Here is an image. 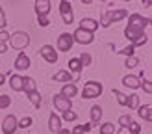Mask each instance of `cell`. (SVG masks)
<instances>
[{"label": "cell", "mask_w": 152, "mask_h": 134, "mask_svg": "<svg viewBox=\"0 0 152 134\" xmlns=\"http://www.w3.org/2000/svg\"><path fill=\"white\" fill-rule=\"evenodd\" d=\"M148 24H150V19L148 17H143V15H139V13H132L130 17H128V26L145 30Z\"/></svg>", "instance_id": "8992f818"}, {"label": "cell", "mask_w": 152, "mask_h": 134, "mask_svg": "<svg viewBox=\"0 0 152 134\" xmlns=\"http://www.w3.org/2000/svg\"><path fill=\"white\" fill-rule=\"evenodd\" d=\"M59 15H61L65 24H71V22L74 21V13H72L71 2H67V0H61V2H59Z\"/></svg>", "instance_id": "5b68a950"}, {"label": "cell", "mask_w": 152, "mask_h": 134, "mask_svg": "<svg viewBox=\"0 0 152 134\" xmlns=\"http://www.w3.org/2000/svg\"><path fill=\"white\" fill-rule=\"evenodd\" d=\"M4 52H7V45L6 43H0V54H4Z\"/></svg>", "instance_id": "60d3db41"}, {"label": "cell", "mask_w": 152, "mask_h": 134, "mask_svg": "<svg viewBox=\"0 0 152 134\" xmlns=\"http://www.w3.org/2000/svg\"><path fill=\"white\" fill-rule=\"evenodd\" d=\"M11 104V97H7V95H0V110L2 108H7Z\"/></svg>", "instance_id": "d6a6232c"}, {"label": "cell", "mask_w": 152, "mask_h": 134, "mask_svg": "<svg viewBox=\"0 0 152 134\" xmlns=\"http://www.w3.org/2000/svg\"><path fill=\"white\" fill-rule=\"evenodd\" d=\"M10 86L15 89V91H22V88H24V77L11 74V77H10Z\"/></svg>", "instance_id": "ffe728a7"}, {"label": "cell", "mask_w": 152, "mask_h": 134, "mask_svg": "<svg viewBox=\"0 0 152 134\" xmlns=\"http://www.w3.org/2000/svg\"><path fill=\"white\" fill-rule=\"evenodd\" d=\"M39 54L43 56V60H47L48 63H56L58 62V52H56V49L52 47V45H43Z\"/></svg>", "instance_id": "52a82bcc"}, {"label": "cell", "mask_w": 152, "mask_h": 134, "mask_svg": "<svg viewBox=\"0 0 152 134\" xmlns=\"http://www.w3.org/2000/svg\"><path fill=\"white\" fill-rule=\"evenodd\" d=\"M139 88H143L147 93H152V84H150V80H147V78H143V82H141Z\"/></svg>", "instance_id": "d590c367"}, {"label": "cell", "mask_w": 152, "mask_h": 134, "mask_svg": "<svg viewBox=\"0 0 152 134\" xmlns=\"http://www.w3.org/2000/svg\"><path fill=\"white\" fill-rule=\"evenodd\" d=\"M52 80H54V82H65V84H71V82H74L72 74H71L69 71H65V69L58 71V73L54 74V77H52Z\"/></svg>", "instance_id": "9a60e30c"}, {"label": "cell", "mask_w": 152, "mask_h": 134, "mask_svg": "<svg viewBox=\"0 0 152 134\" xmlns=\"http://www.w3.org/2000/svg\"><path fill=\"white\" fill-rule=\"evenodd\" d=\"M137 65H139V60L135 58V56L126 58V62H124V67H128V69H132V67H137Z\"/></svg>", "instance_id": "f546056e"}, {"label": "cell", "mask_w": 152, "mask_h": 134, "mask_svg": "<svg viewBox=\"0 0 152 134\" xmlns=\"http://www.w3.org/2000/svg\"><path fill=\"white\" fill-rule=\"evenodd\" d=\"M93 34H89V32H86V30H76V32L72 34V39H74V43H80V45H89V43H93Z\"/></svg>", "instance_id": "9c48e42d"}, {"label": "cell", "mask_w": 152, "mask_h": 134, "mask_svg": "<svg viewBox=\"0 0 152 134\" xmlns=\"http://www.w3.org/2000/svg\"><path fill=\"white\" fill-rule=\"evenodd\" d=\"M52 101H54V106L58 108V112H69L71 106H72V102L69 99H65V97H61L59 93L52 97Z\"/></svg>", "instance_id": "30bf717a"}, {"label": "cell", "mask_w": 152, "mask_h": 134, "mask_svg": "<svg viewBox=\"0 0 152 134\" xmlns=\"http://www.w3.org/2000/svg\"><path fill=\"white\" fill-rule=\"evenodd\" d=\"M139 106V97L132 93V95H128V108H137Z\"/></svg>", "instance_id": "83f0119b"}, {"label": "cell", "mask_w": 152, "mask_h": 134, "mask_svg": "<svg viewBox=\"0 0 152 134\" xmlns=\"http://www.w3.org/2000/svg\"><path fill=\"white\" fill-rule=\"evenodd\" d=\"M7 39H10V32H6V30H2V32H0V43H6Z\"/></svg>", "instance_id": "f35d334b"}, {"label": "cell", "mask_w": 152, "mask_h": 134, "mask_svg": "<svg viewBox=\"0 0 152 134\" xmlns=\"http://www.w3.org/2000/svg\"><path fill=\"white\" fill-rule=\"evenodd\" d=\"M128 130H130V134H139L141 132V127H139V123L132 121L130 125H128Z\"/></svg>", "instance_id": "836d02e7"}, {"label": "cell", "mask_w": 152, "mask_h": 134, "mask_svg": "<svg viewBox=\"0 0 152 134\" xmlns=\"http://www.w3.org/2000/svg\"><path fill=\"white\" fill-rule=\"evenodd\" d=\"M15 130H17V117L7 116L2 121V132L4 134H15Z\"/></svg>", "instance_id": "8fae6325"}, {"label": "cell", "mask_w": 152, "mask_h": 134, "mask_svg": "<svg viewBox=\"0 0 152 134\" xmlns=\"http://www.w3.org/2000/svg\"><path fill=\"white\" fill-rule=\"evenodd\" d=\"M10 47H13L15 50H24L30 45V35L26 32H15L13 35H10Z\"/></svg>", "instance_id": "3957f363"}, {"label": "cell", "mask_w": 152, "mask_h": 134, "mask_svg": "<svg viewBox=\"0 0 152 134\" xmlns=\"http://www.w3.org/2000/svg\"><path fill=\"white\" fill-rule=\"evenodd\" d=\"M6 24H7V22H6V11L0 7V32L6 28Z\"/></svg>", "instance_id": "8d00e7d4"}, {"label": "cell", "mask_w": 152, "mask_h": 134, "mask_svg": "<svg viewBox=\"0 0 152 134\" xmlns=\"http://www.w3.org/2000/svg\"><path fill=\"white\" fill-rule=\"evenodd\" d=\"M30 125H32V117L26 116V117H22L20 121H17V129H19V127H20V129H28Z\"/></svg>", "instance_id": "f1b7e54d"}, {"label": "cell", "mask_w": 152, "mask_h": 134, "mask_svg": "<svg viewBox=\"0 0 152 134\" xmlns=\"http://www.w3.org/2000/svg\"><path fill=\"white\" fill-rule=\"evenodd\" d=\"M30 67V58L24 54V52H19L17 60H15V69L17 71H26Z\"/></svg>", "instance_id": "5bb4252c"}, {"label": "cell", "mask_w": 152, "mask_h": 134, "mask_svg": "<svg viewBox=\"0 0 152 134\" xmlns=\"http://www.w3.org/2000/svg\"><path fill=\"white\" fill-rule=\"evenodd\" d=\"M137 108H139V117H143L145 121H150V119H152V114H150V112H152V106H150V104L137 106Z\"/></svg>", "instance_id": "7402d4cb"}, {"label": "cell", "mask_w": 152, "mask_h": 134, "mask_svg": "<svg viewBox=\"0 0 152 134\" xmlns=\"http://www.w3.org/2000/svg\"><path fill=\"white\" fill-rule=\"evenodd\" d=\"M74 45V39H72V34H61L58 37V49L61 52H69Z\"/></svg>", "instance_id": "ba28073f"}, {"label": "cell", "mask_w": 152, "mask_h": 134, "mask_svg": "<svg viewBox=\"0 0 152 134\" xmlns=\"http://www.w3.org/2000/svg\"><path fill=\"white\" fill-rule=\"evenodd\" d=\"M80 63H82V67H87L89 63H91V56L87 54V52H82V54H80Z\"/></svg>", "instance_id": "1f68e13d"}, {"label": "cell", "mask_w": 152, "mask_h": 134, "mask_svg": "<svg viewBox=\"0 0 152 134\" xmlns=\"http://www.w3.org/2000/svg\"><path fill=\"white\" fill-rule=\"evenodd\" d=\"M123 84L126 88H132V89H137L141 86V78L135 77V74H126V77L123 78Z\"/></svg>", "instance_id": "2e32d148"}, {"label": "cell", "mask_w": 152, "mask_h": 134, "mask_svg": "<svg viewBox=\"0 0 152 134\" xmlns=\"http://www.w3.org/2000/svg\"><path fill=\"white\" fill-rule=\"evenodd\" d=\"M63 119H65V121H74V119H76V114H74V112H63Z\"/></svg>", "instance_id": "74e56055"}, {"label": "cell", "mask_w": 152, "mask_h": 134, "mask_svg": "<svg viewBox=\"0 0 152 134\" xmlns=\"http://www.w3.org/2000/svg\"><path fill=\"white\" fill-rule=\"evenodd\" d=\"M102 91H104V88H102L100 82L91 80V82H87V84L83 86L82 95H83V99H95V97H100Z\"/></svg>", "instance_id": "277c9868"}, {"label": "cell", "mask_w": 152, "mask_h": 134, "mask_svg": "<svg viewBox=\"0 0 152 134\" xmlns=\"http://www.w3.org/2000/svg\"><path fill=\"white\" fill-rule=\"evenodd\" d=\"M113 95L117 97V102L121 104V106H128V95H124V93H121L119 89H113Z\"/></svg>", "instance_id": "cb8c5ba5"}, {"label": "cell", "mask_w": 152, "mask_h": 134, "mask_svg": "<svg viewBox=\"0 0 152 134\" xmlns=\"http://www.w3.org/2000/svg\"><path fill=\"white\" fill-rule=\"evenodd\" d=\"M117 54H123V56H126V58H130V56H134V47H132V45H128L126 49H123L121 52H117Z\"/></svg>", "instance_id": "e575fe53"}, {"label": "cell", "mask_w": 152, "mask_h": 134, "mask_svg": "<svg viewBox=\"0 0 152 134\" xmlns=\"http://www.w3.org/2000/svg\"><path fill=\"white\" fill-rule=\"evenodd\" d=\"M58 134H71V132H69V130H67V129H61V130H59Z\"/></svg>", "instance_id": "7bdbcfd3"}, {"label": "cell", "mask_w": 152, "mask_h": 134, "mask_svg": "<svg viewBox=\"0 0 152 134\" xmlns=\"http://www.w3.org/2000/svg\"><path fill=\"white\" fill-rule=\"evenodd\" d=\"M93 127H91L89 123H86V125H78V127H74L72 129V132L71 134H83V132H89Z\"/></svg>", "instance_id": "d4e9b609"}, {"label": "cell", "mask_w": 152, "mask_h": 134, "mask_svg": "<svg viewBox=\"0 0 152 134\" xmlns=\"http://www.w3.org/2000/svg\"><path fill=\"white\" fill-rule=\"evenodd\" d=\"M96 28H98V22H96L95 19L83 17V19L80 21V30H86V32H89V34H93V32H95Z\"/></svg>", "instance_id": "4fadbf2b"}, {"label": "cell", "mask_w": 152, "mask_h": 134, "mask_svg": "<svg viewBox=\"0 0 152 134\" xmlns=\"http://www.w3.org/2000/svg\"><path fill=\"white\" fill-rule=\"evenodd\" d=\"M100 134H115V127H113V123L100 125Z\"/></svg>", "instance_id": "4316f807"}, {"label": "cell", "mask_w": 152, "mask_h": 134, "mask_svg": "<svg viewBox=\"0 0 152 134\" xmlns=\"http://www.w3.org/2000/svg\"><path fill=\"white\" fill-rule=\"evenodd\" d=\"M82 69H83V67H82V63H80L78 58L69 60V73H80Z\"/></svg>", "instance_id": "603a6c76"}, {"label": "cell", "mask_w": 152, "mask_h": 134, "mask_svg": "<svg viewBox=\"0 0 152 134\" xmlns=\"http://www.w3.org/2000/svg\"><path fill=\"white\" fill-rule=\"evenodd\" d=\"M76 93H78V88H76V84H74V82H71V84H65V86L61 88V93H59V95L71 101V97H74Z\"/></svg>", "instance_id": "ac0fdd59"}, {"label": "cell", "mask_w": 152, "mask_h": 134, "mask_svg": "<svg viewBox=\"0 0 152 134\" xmlns=\"http://www.w3.org/2000/svg\"><path fill=\"white\" fill-rule=\"evenodd\" d=\"M28 99L32 101V104H34L35 108H39V106H41V95H39V91H34V93H30V95H28Z\"/></svg>", "instance_id": "484cf974"}, {"label": "cell", "mask_w": 152, "mask_h": 134, "mask_svg": "<svg viewBox=\"0 0 152 134\" xmlns=\"http://www.w3.org/2000/svg\"><path fill=\"white\" fill-rule=\"evenodd\" d=\"M22 91H26L28 95L37 91V86H35V80L32 77H24V88H22Z\"/></svg>", "instance_id": "44dd1931"}, {"label": "cell", "mask_w": 152, "mask_h": 134, "mask_svg": "<svg viewBox=\"0 0 152 134\" xmlns=\"http://www.w3.org/2000/svg\"><path fill=\"white\" fill-rule=\"evenodd\" d=\"M50 0H37L35 2V13L37 17H47V15L50 13Z\"/></svg>", "instance_id": "7c38bea8"}, {"label": "cell", "mask_w": 152, "mask_h": 134, "mask_svg": "<svg viewBox=\"0 0 152 134\" xmlns=\"http://www.w3.org/2000/svg\"><path fill=\"white\" fill-rule=\"evenodd\" d=\"M130 123H132V117H130V114H124V116H121V117H119V125L123 127V129H124V127H128Z\"/></svg>", "instance_id": "4dcf8cb0"}, {"label": "cell", "mask_w": 152, "mask_h": 134, "mask_svg": "<svg viewBox=\"0 0 152 134\" xmlns=\"http://www.w3.org/2000/svg\"><path fill=\"white\" fill-rule=\"evenodd\" d=\"M48 129L52 132H56V134L61 130V119H59L58 114H50V117H48Z\"/></svg>", "instance_id": "d6986e66"}, {"label": "cell", "mask_w": 152, "mask_h": 134, "mask_svg": "<svg viewBox=\"0 0 152 134\" xmlns=\"http://www.w3.org/2000/svg\"><path fill=\"white\" fill-rule=\"evenodd\" d=\"M124 17H128V11L126 10H113V11H104L102 13V21L100 24L104 28H108L111 22H117V21H123Z\"/></svg>", "instance_id": "7a4b0ae2"}, {"label": "cell", "mask_w": 152, "mask_h": 134, "mask_svg": "<svg viewBox=\"0 0 152 134\" xmlns=\"http://www.w3.org/2000/svg\"><path fill=\"white\" fill-rule=\"evenodd\" d=\"M102 119V108L98 106V104H95L93 108H91V127H98V123H100Z\"/></svg>", "instance_id": "e0dca14e"}, {"label": "cell", "mask_w": 152, "mask_h": 134, "mask_svg": "<svg viewBox=\"0 0 152 134\" xmlns=\"http://www.w3.org/2000/svg\"><path fill=\"white\" fill-rule=\"evenodd\" d=\"M4 82H6V77H4V74H2V73H0V86H2V84H4Z\"/></svg>", "instance_id": "b9f144b4"}, {"label": "cell", "mask_w": 152, "mask_h": 134, "mask_svg": "<svg viewBox=\"0 0 152 134\" xmlns=\"http://www.w3.org/2000/svg\"><path fill=\"white\" fill-rule=\"evenodd\" d=\"M124 35H126V39L130 41V45L135 49V47H143L147 41H148V37L145 34V30H141V28H134V26H126L124 30Z\"/></svg>", "instance_id": "6da1fadb"}, {"label": "cell", "mask_w": 152, "mask_h": 134, "mask_svg": "<svg viewBox=\"0 0 152 134\" xmlns=\"http://www.w3.org/2000/svg\"><path fill=\"white\" fill-rule=\"evenodd\" d=\"M37 19H39V26H48L50 24V21H48V17H37Z\"/></svg>", "instance_id": "ab89813d"}]
</instances>
